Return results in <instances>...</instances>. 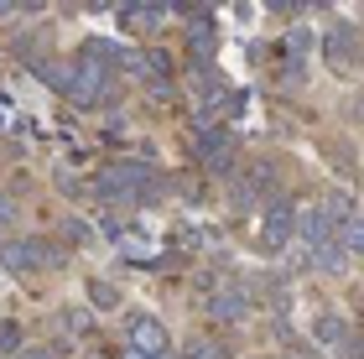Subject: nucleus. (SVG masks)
Masks as SVG:
<instances>
[{
  "mask_svg": "<svg viewBox=\"0 0 364 359\" xmlns=\"http://www.w3.org/2000/svg\"><path fill=\"white\" fill-rule=\"evenodd\" d=\"M130 338H136V344H141L146 354H161V349H167L161 328H156V323H146V318H136V323H130Z\"/></svg>",
  "mask_w": 364,
  "mask_h": 359,
  "instance_id": "nucleus-1",
  "label": "nucleus"
}]
</instances>
